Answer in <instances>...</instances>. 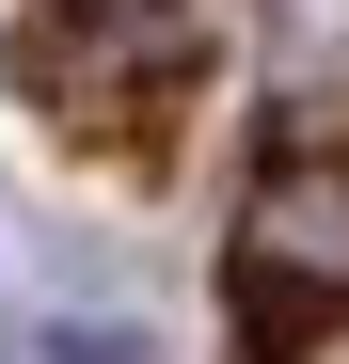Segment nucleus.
I'll return each mask as SVG.
<instances>
[{
  "label": "nucleus",
  "mask_w": 349,
  "mask_h": 364,
  "mask_svg": "<svg viewBox=\"0 0 349 364\" xmlns=\"http://www.w3.org/2000/svg\"><path fill=\"white\" fill-rule=\"evenodd\" d=\"M222 333L239 364H318L349 333V143H302L254 174L239 237H222Z\"/></svg>",
  "instance_id": "nucleus-1"
},
{
  "label": "nucleus",
  "mask_w": 349,
  "mask_h": 364,
  "mask_svg": "<svg viewBox=\"0 0 349 364\" xmlns=\"http://www.w3.org/2000/svg\"><path fill=\"white\" fill-rule=\"evenodd\" d=\"M32 364H159V348H143V333H111V317H48Z\"/></svg>",
  "instance_id": "nucleus-3"
},
{
  "label": "nucleus",
  "mask_w": 349,
  "mask_h": 364,
  "mask_svg": "<svg viewBox=\"0 0 349 364\" xmlns=\"http://www.w3.org/2000/svg\"><path fill=\"white\" fill-rule=\"evenodd\" d=\"M174 16H191V0H48L16 64H32V95H80V64H95L111 32H174Z\"/></svg>",
  "instance_id": "nucleus-2"
}]
</instances>
